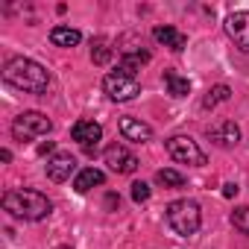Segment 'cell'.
I'll use <instances>...</instances> for the list:
<instances>
[{"label": "cell", "instance_id": "cell-10", "mask_svg": "<svg viewBox=\"0 0 249 249\" xmlns=\"http://www.w3.org/2000/svg\"><path fill=\"white\" fill-rule=\"evenodd\" d=\"M71 135H73L76 144H82L91 153V147H97V141L103 138V126H100V123H94V120H76L73 129H71Z\"/></svg>", "mask_w": 249, "mask_h": 249}, {"label": "cell", "instance_id": "cell-7", "mask_svg": "<svg viewBox=\"0 0 249 249\" xmlns=\"http://www.w3.org/2000/svg\"><path fill=\"white\" fill-rule=\"evenodd\" d=\"M226 33L237 50L249 53V12H234L226 18Z\"/></svg>", "mask_w": 249, "mask_h": 249}, {"label": "cell", "instance_id": "cell-14", "mask_svg": "<svg viewBox=\"0 0 249 249\" xmlns=\"http://www.w3.org/2000/svg\"><path fill=\"white\" fill-rule=\"evenodd\" d=\"M103 179H106V176H103L97 167H85V170L76 173V179H73V191H76V194H88L91 188L103 185Z\"/></svg>", "mask_w": 249, "mask_h": 249}, {"label": "cell", "instance_id": "cell-25", "mask_svg": "<svg viewBox=\"0 0 249 249\" xmlns=\"http://www.w3.org/2000/svg\"><path fill=\"white\" fill-rule=\"evenodd\" d=\"M223 194H226V196H234V194H237V185H226Z\"/></svg>", "mask_w": 249, "mask_h": 249}, {"label": "cell", "instance_id": "cell-9", "mask_svg": "<svg viewBox=\"0 0 249 249\" xmlns=\"http://www.w3.org/2000/svg\"><path fill=\"white\" fill-rule=\"evenodd\" d=\"M208 138H211L217 147L231 150V147L240 141V129H237V123H234V120H220V123H214V126L208 129Z\"/></svg>", "mask_w": 249, "mask_h": 249}, {"label": "cell", "instance_id": "cell-24", "mask_svg": "<svg viewBox=\"0 0 249 249\" xmlns=\"http://www.w3.org/2000/svg\"><path fill=\"white\" fill-rule=\"evenodd\" d=\"M106 205H108V208H114V205H120V196H114V194H108V199H106Z\"/></svg>", "mask_w": 249, "mask_h": 249}, {"label": "cell", "instance_id": "cell-3", "mask_svg": "<svg viewBox=\"0 0 249 249\" xmlns=\"http://www.w3.org/2000/svg\"><path fill=\"white\" fill-rule=\"evenodd\" d=\"M167 223H170V229H173L176 234H182V237L196 234V229H199V223H202L199 205H196L194 199H176V202H170V205H167Z\"/></svg>", "mask_w": 249, "mask_h": 249}, {"label": "cell", "instance_id": "cell-20", "mask_svg": "<svg viewBox=\"0 0 249 249\" xmlns=\"http://www.w3.org/2000/svg\"><path fill=\"white\" fill-rule=\"evenodd\" d=\"M111 59V47L106 44V41H94V47H91V62L94 65H106Z\"/></svg>", "mask_w": 249, "mask_h": 249}, {"label": "cell", "instance_id": "cell-21", "mask_svg": "<svg viewBox=\"0 0 249 249\" xmlns=\"http://www.w3.org/2000/svg\"><path fill=\"white\" fill-rule=\"evenodd\" d=\"M231 226L240 229L243 234H249V208H246V205H240V208L231 211Z\"/></svg>", "mask_w": 249, "mask_h": 249}, {"label": "cell", "instance_id": "cell-1", "mask_svg": "<svg viewBox=\"0 0 249 249\" xmlns=\"http://www.w3.org/2000/svg\"><path fill=\"white\" fill-rule=\"evenodd\" d=\"M3 79H6L12 88H18V91H30V94H44L47 85H50L47 71H44L38 62L24 59V56H15V59L6 62V68H3Z\"/></svg>", "mask_w": 249, "mask_h": 249}, {"label": "cell", "instance_id": "cell-17", "mask_svg": "<svg viewBox=\"0 0 249 249\" xmlns=\"http://www.w3.org/2000/svg\"><path fill=\"white\" fill-rule=\"evenodd\" d=\"M147 62H150V53H147V50L123 53V59H120V71H123V73H129V76H135V71H138L141 65H147Z\"/></svg>", "mask_w": 249, "mask_h": 249}, {"label": "cell", "instance_id": "cell-13", "mask_svg": "<svg viewBox=\"0 0 249 249\" xmlns=\"http://www.w3.org/2000/svg\"><path fill=\"white\" fill-rule=\"evenodd\" d=\"M156 41H161L164 47H170V50H185V44H188V36H182L179 30H173V27H156Z\"/></svg>", "mask_w": 249, "mask_h": 249}, {"label": "cell", "instance_id": "cell-23", "mask_svg": "<svg viewBox=\"0 0 249 249\" xmlns=\"http://www.w3.org/2000/svg\"><path fill=\"white\" fill-rule=\"evenodd\" d=\"M53 150H56V144H53V141H47V144H41V147H38V153H41V156H44V153H53Z\"/></svg>", "mask_w": 249, "mask_h": 249}, {"label": "cell", "instance_id": "cell-26", "mask_svg": "<svg viewBox=\"0 0 249 249\" xmlns=\"http://www.w3.org/2000/svg\"><path fill=\"white\" fill-rule=\"evenodd\" d=\"M62 249H71V246H62Z\"/></svg>", "mask_w": 249, "mask_h": 249}, {"label": "cell", "instance_id": "cell-16", "mask_svg": "<svg viewBox=\"0 0 249 249\" xmlns=\"http://www.w3.org/2000/svg\"><path fill=\"white\" fill-rule=\"evenodd\" d=\"M164 82H167V94H173V97H188L191 94V82L185 76H179L176 71H164Z\"/></svg>", "mask_w": 249, "mask_h": 249}, {"label": "cell", "instance_id": "cell-8", "mask_svg": "<svg viewBox=\"0 0 249 249\" xmlns=\"http://www.w3.org/2000/svg\"><path fill=\"white\" fill-rule=\"evenodd\" d=\"M106 164L114 170V173H135L138 167V159L126 150V147H120V144H111L106 150Z\"/></svg>", "mask_w": 249, "mask_h": 249}, {"label": "cell", "instance_id": "cell-11", "mask_svg": "<svg viewBox=\"0 0 249 249\" xmlns=\"http://www.w3.org/2000/svg\"><path fill=\"white\" fill-rule=\"evenodd\" d=\"M73 167H76V159L71 153H59V156H53L47 161V179L50 182H68Z\"/></svg>", "mask_w": 249, "mask_h": 249}, {"label": "cell", "instance_id": "cell-12", "mask_svg": "<svg viewBox=\"0 0 249 249\" xmlns=\"http://www.w3.org/2000/svg\"><path fill=\"white\" fill-rule=\"evenodd\" d=\"M120 132H123L126 141H138V144L153 138V129L147 126V123H141L138 117H120Z\"/></svg>", "mask_w": 249, "mask_h": 249}, {"label": "cell", "instance_id": "cell-18", "mask_svg": "<svg viewBox=\"0 0 249 249\" xmlns=\"http://www.w3.org/2000/svg\"><path fill=\"white\" fill-rule=\"evenodd\" d=\"M156 182H159V185H164V188H182V185H185V176H182L179 170L164 167V170H159V173H156Z\"/></svg>", "mask_w": 249, "mask_h": 249}, {"label": "cell", "instance_id": "cell-19", "mask_svg": "<svg viewBox=\"0 0 249 249\" xmlns=\"http://www.w3.org/2000/svg\"><path fill=\"white\" fill-rule=\"evenodd\" d=\"M229 94H231V91H229V85H214V88L205 94L202 106H205V108H214L217 103H226V100H229Z\"/></svg>", "mask_w": 249, "mask_h": 249}, {"label": "cell", "instance_id": "cell-15", "mask_svg": "<svg viewBox=\"0 0 249 249\" xmlns=\"http://www.w3.org/2000/svg\"><path fill=\"white\" fill-rule=\"evenodd\" d=\"M50 41L56 47H76L82 41V36H79V30H71V27H53Z\"/></svg>", "mask_w": 249, "mask_h": 249}, {"label": "cell", "instance_id": "cell-22", "mask_svg": "<svg viewBox=\"0 0 249 249\" xmlns=\"http://www.w3.org/2000/svg\"><path fill=\"white\" fill-rule=\"evenodd\" d=\"M132 199L135 202H147L150 199V185L147 182H135L132 185Z\"/></svg>", "mask_w": 249, "mask_h": 249}, {"label": "cell", "instance_id": "cell-6", "mask_svg": "<svg viewBox=\"0 0 249 249\" xmlns=\"http://www.w3.org/2000/svg\"><path fill=\"white\" fill-rule=\"evenodd\" d=\"M167 153L179 161V164H191V167H202L205 164V153L196 147L194 138H185V135H173L167 141Z\"/></svg>", "mask_w": 249, "mask_h": 249}, {"label": "cell", "instance_id": "cell-2", "mask_svg": "<svg viewBox=\"0 0 249 249\" xmlns=\"http://www.w3.org/2000/svg\"><path fill=\"white\" fill-rule=\"evenodd\" d=\"M3 208L21 220H44L50 211H53V202L38 194V191H27V188H18V191H9L3 194Z\"/></svg>", "mask_w": 249, "mask_h": 249}, {"label": "cell", "instance_id": "cell-4", "mask_svg": "<svg viewBox=\"0 0 249 249\" xmlns=\"http://www.w3.org/2000/svg\"><path fill=\"white\" fill-rule=\"evenodd\" d=\"M50 129H53V123H50V117L41 114V111H24V114H18L15 123H12V135H15L18 141L41 138V135H47Z\"/></svg>", "mask_w": 249, "mask_h": 249}, {"label": "cell", "instance_id": "cell-5", "mask_svg": "<svg viewBox=\"0 0 249 249\" xmlns=\"http://www.w3.org/2000/svg\"><path fill=\"white\" fill-rule=\"evenodd\" d=\"M103 88H106V94H108L111 100H117V103L135 100V97L141 94V82H138L135 76H129V73H123V71L108 73V76L103 79Z\"/></svg>", "mask_w": 249, "mask_h": 249}]
</instances>
